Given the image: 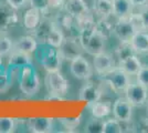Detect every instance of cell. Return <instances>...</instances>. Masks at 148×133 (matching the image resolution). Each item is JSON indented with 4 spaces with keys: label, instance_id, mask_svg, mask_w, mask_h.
<instances>
[{
    "label": "cell",
    "instance_id": "1",
    "mask_svg": "<svg viewBox=\"0 0 148 133\" xmlns=\"http://www.w3.org/2000/svg\"><path fill=\"white\" fill-rule=\"evenodd\" d=\"M19 87L21 92L27 96L37 95L41 89V79L36 68L29 64L20 69Z\"/></svg>",
    "mask_w": 148,
    "mask_h": 133
},
{
    "label": "cell",
    "instance_id": "2",
    "mask_svg": "<svg viewBox=\"0 0 148 133\" xmlns=\"http://www.w3.org/2000/svg\"><path fill=\"white\" fill-rule=\"evenodd\" d=\"M79 39L83 47L84 52L87 54L95 56L105 51V40L94 30V27L91 29H85L79 32Z\"/></svg>",
    "mask_w": 148,
    "mask_h": 133
},
{
    "label": "cell",
    "instance_id": "3",
    "mask_svg": "<svg viewBox=\"0 0 148 133\" xmlns=\"http://www.w3.org/2000/svg\"><path fill=\"white\" fill-rule=\"evenodd\" d=\"M103 79H104L105 83L107 84V87H110L112 91L117 94L125 93L127 87L132 82L130 74H127L119 67L114 68L111 72H108L106 76H103Z\"/></svg>",
    "mask_w": 148,
    "mask_h": 133
},
{
    "label": "cell",
    "instance_id": "4",
    "mask_svg": "<svg viewBox=\"0 0 148 133\" xmlns=\"http://www.w3.org/2000/svg\"><path fill=\"white\" fill-rule=\"evenodd\" d=\"M45 85L49 94L64 98L69 93V80L62 74L60 70L48 72L45 76Z\"/></svg>",
    "mask_w": 148,
    "mask_h": 133
},
{
    "label": "cell",
    "instance_id": "5",
    "mask_svg": "<svg viewBox=\"0 0 148 133\" xmlns=\"http://www.w3.org/2000/svg\"><path fill=\"white\" fill-rule=\"evenodd\" d=\"M36 53H37L38 60H39L40 64L43 67L47 72L58 71L61 69L62 57L59 49L48 45V48H45V49L37 50Z\"/></svg>",
    "mask_w": 148,
    "mask_h": 133
},
{
    "label": "cell",
    "instance_id": "6",
    "mask_svg": "<svg viewBox=\"0 0 148 133\" xmlns=\"http://www.w3.org/2000/svg\"><path fill=\"white\" fill-rule=\"evenodd\" d=\"M107 84L105 83L104 79L102 82L97 81H87L79 92V99L81 101L87 102L88 104L94 103L102 99L105 92V87Z\"/></svg>",
    "mask_w": 148,
    "mask_h": 133
},
{
    "label": "cell",
    "instance_id": "7",
    "mask_svg": "<svg viewBox=\"0 0 148 133\" xmlns=\"http://www.w3.org/2000/svg\"><path fill=\"white\" fill-rule=\"evenodd\" d=\"M17 11L6 0H0V33H5L18 25L20 19Z\"/></svg>",
    "mask_w": 148,
    "mask_h": 133
},
{
    "label": "cell",
    "instance_id": "8",
    "mask_svg": "<svg viewBox=\"0 0 148 133\" xmlns=\"http://www.w3.org/2000/svg\"><path fill=\"white\" fill-rule=\"evenodd\" d=\"M125 96L136 108L144 107L148 100V88L142 83L130 82L125 91Z\"/></svg>",
    "mask_w": 148,
    "mask_h": 133
},
{
    "label": "cell",
    "instance_id": "9",
    "mask_svg": "<svg viewBox=\"0 0 148 133\" xmlns=\"http://www.w3.org/2000/svg\"><path fill=\"white\" fill-rule=\"evenodd\" d=\"M60 54L62 57V60H73L80 54H83V47L80 42L79 36H69L65 37L61 47L59 48Z\"/></svg>",
    "mask_w": 148,
    "mask_h": 133
},
{
    "label": "cell",
    "instance_id": "10",
    "mask_svg": "<svg viewBox=\"0 0 148 133\" xmlns=\"http://www.w3.org/2000/svg\"><path fill=\"white\" fill-rule=\"evenodd\" d=\"M70 72L75 79L90 80L92 78L93 69L86 58L83 57V54H80L76 58H74L73 60H71Z\"/></svg>",
    "mask_w": 148,
    "mask_h": 133
},
{
    "label": "cell",
    "instance_id": "11",
    "mask_svg": "<svg viewBox=\"0 0 148 133\" xmlns=\"http://www.w3.org/2000/svg\"><path fill=\"white\" fill-rule=\"evenodd\" d=\"M133 109L134 105L126 99V96H119L113 103L112 113L118 121L123 123H130L133 116Z\"/></svg>",
    "mask_w": 148,
    "mask_h": 133
},
{
    "label": "cell",
    "instance_id": "12",
    "mask_svg": "<svg viewBox=\"0 0 148 133\" xmlns=\"http://www.w3.org/2000/svg\"><path fill=\"white\" fill-rule=\"evenodd\" d=\"M56 25L60 28L64 36H79V29L76 27V22L73 17H71L68 12H65L63 9L59 10V12L53 17Z\"/></svg>",
    "mask_w": 148,
    "mask_h": 133
},
{
    "label": "cell",
    "instance_id": "13",
    "mask_svg": "<svg viewBox=\"0 0 148 133\" xmlns=\"http://www.w3.org/2000/svg\"><path fill=\"white\" fill-rule=\"evenodd\" d=\"M93 67L95 72L99 74V76H106L108 72H111L114 68H116L117 65L115 63V59L114 57L107 53V52H101L99 54L93 56Z\"/></svg>",
    "mask_w": 148,
    "mask_h": 133
},
{
    "label": "cell",
    "instance_id": "14",
    "mask_svg": "<svg viewBox=\"0 0 148 133\" xmlns=\"http://www.w3.org/2000/svg\"><path fill=\"white\" fill-rule=\"evenodd\" d=\"M136 33L135 28L130 23V18L117 19L113 25V34L119 41H130L133 36Z\"/></svg>",
    "mask_w": 148,
    "mask_h": 133
},
{
    "label": "cell",
    "instance_id": "15",
    "mask_svg": "<svg viewBox=\"0 0 148 133\" xmlns=\"http://www.w3.org/2000/svg\"><path fill=\"white\" fill-rule=\"evenodd\" d=\"M27 127L32 133H50L53 132L54 119L47 116L31 118L27 122Z\"/></svg>",
    "mask_w": 148,
    "mask_h": 133
},
{
    "label": "cell",
    "instance_id": "16",
    "mask_svg": "<svg viewBox=\"0 0 148 133\" xmlns=\"http://www.w3.org/2000/svg\"><path fill=\"white\" fill-rule=\"evenodd\" d=\"M63 10L68 12L75 20L80 19L83 16L91 12L90 7L84 0H65Z\"/></svg>",
    "mask_w": 148,
    "mask_h": 133
},
{
    "label": "cell",
    "instance_id": "17",
    "mask_svg": "<svg viewBox=\"0 0 148 133\" xmlns=\"http://www.w3.org/2000/svg\"><path fill=\"white\" fill-rule=\"evenodd\" d=\"M29 64H32L31 54L18 50H12V52L8 56V70H20Z\"/></svg>",
    "mask_w": 148,
    "mask_h": 133
},
{
    "label": "cell",
    "instance_id": "18",
    "mask_svg": "<svg viewBox=\"0 0 148 133\" xmlns=\"http://www.w3.org/2000/svg\"><path fill=\"white\" fill-rule=\"evenodd\" d=\"M53 25H54L53 17H43L39 25L32 31V36L37 39V41L40 44H45L47 38L52 30Z\"/></svg>",
    "mask_w": 148,
    "mask_h": 133
},
{
    "label": "cell",
    "instance_id": "19",
    "mask_svg": "<svg viewBox=\"0 0 148 133\" xmlns=\"http://www.w3.org/2000/svg\"><path fill=\"white\" fill-rule=\"evenodd\" d=\"M38 44L39 42L32 34L21 36L16 40V42L13 44V50L21 51V52H25V53L32 56L38 50Z\"/></svg>",
    "mask_w": 148,
    "mask_h": 133
},
{
    "label": "cell",
    "instance_id": "20",
    "mask_svg": "<svg viewBox=\"0 0 148 133\" xmlns=\"http://www.w3.org/2000/svg\"><path fill=\"white\" fill-rule=\"evenodd\" d=\"M142 61H140L139 58L137 57V53L128 56V57L123 59V60H119L117 63V67H119L122 70H124L130 76H136L137 72L139 71V69L142 68Z\"/></svg>",
    "mask_w": 148,
    "mask_h": 133
},
{
    "label": "cell",
    "instance_id": "21",
    "mask_svg": "<svg viewBox=\"0 0 148 133\" xmlns=\"http://www.w3.org/2000/svg\"><path fill=\"white\" fill-rule=\"evenodd\" d=\"M134 12L132 0H113V16L116 19L128 18Z\"/></svg>",
    "mask_w": 148,
    "mask_h": 133
},
{
    "label": "cell",
    "instance_id": "22",
    "mask_svg": "<svg viewBox=\"0 0 148 133\" xmlns=\"http://www.w3.org/2000/svg\"><path fill=\"white\" fill-rule=\"evenodd\" d=\"M42 18L43 17H42V14L39 10H37L36 8L30 7L23 14L22 25H23L25 30H28L29 32H32L39 25V23L41 22Z\"/></svg>",
    "mask_w": 148,
    "mask_h": 133
},
{
    "label": "cell",
    "instance_id": "23",
    "mask_svg": "<svg viewBox=\"0 0 148 133\" xmlns=\"http://www.w3.org/2000/svg\"><path fill=\"white\" fill-rule=\"evenodd\" d=\"M91 109V113L94 118H99V119H105L112 113V109H113V103L110 100H99V101L94 102L90 104Z\"/></svg>",
    "mask_w": 148,
    "mask_h": 133
},
{
    "label": "cell",
    "instance_id": "24",
    "mask_svg": "<svg viewBox=\"0 0 148 133\" xmlns=\"http://www.w3.org/2000/svg\"><path fill=\"white\" fill-rule=\"evenodd\" d=\"M92 10L99 18L113 16V0H93Z\"/></svg>",
    "mask_w": 148,
    "mask_h": 133
},
{
    "label": "cell",
    "instance_id": "25",
    "mask_svg": "<svg viewBox=\"0 0 148 133\" xmlns=\"http://www.w3.org/2000/svg\"><path fill=\"white\" fill-rule=\"evenodd\" d=\"M130 43L137 54L148 53V32L137 31L130 39Z\"/></svg>",
    "mask_w": 148,
    "mask_h": 133
},
{
    "label": "cell",
    "instance_id": "26",
    "mask_svg": "<svg viewBox=\"0 0 148 133\" xmlns=\"http://www.w3.org/2000/svg\"><path fill=\"white\" fill-rule=\"evenodd\" d=\"M113 25L114 23H112L108 18H99L95 21L94 30L104 39H108L113 34Z\"/></svg>",
    "mask_w": 148,
    "mask_h": 133
},
{
    "label": "cell",
    "instance_id": "27",
    "mask_svg": "<svg viewBox=\"0 0 148 133\" xmlns=\"http://www.w3.org/2000/svg\"><path fill=\"white\" fill-rule=\"evenodd\" d=\"M64 38H65L64 33L60 30V28H59V27L56 25V22H54V25H53L51 32L49 33V36H48V38H47V41H45V44H44V45H50V47H53V48L59 49V48L61 47V44H62V42H63Z\"/></svg>",
    "mask_w": 148,
    "mask_h": 133
},
{
    "label": "cell",
    "instance_id": "28",
    "mask_svg": "<svg viewBox=\"0 0 148 133\" xmlns=\"http://www.w3.org/2000/svg\"><path fill=\"white\" fill-rule=\"evenodd\" d=\"M135 53L136 52L132 43H130V41H121L119 44L116 47V49H115V57L117 59V61L123 60L128 56L135 54Z\"/></svg>",
    "mask_w": 148,
    "mask_h": 133
},
{
    "label": "cell",
    "instance_id": "29",
    "mask_svg": "<svg viewBox=\"0 0 148 133\" xmlns=\"http://www.w3.org/2000/svg\"><path fill=\"white\" fill-rule=\"evenodd\" d=\"M124 124L125 123L118 121L115 118L104 120L103 133H122L124 132Z\"/></svg>",
    "mask_w": 148,
    "mask_h": 133
},
{
    "label": "cell",
    "instance_id": "30",
    "mask_svg": "<svg viewBox=\"0 0 148 133\" xmlns=\"http://www.w3.org/2000/svg\"><path fill=\"white\" fill-rule=\"evenodd\" d=\"M14 42L6 33H0V57L9 56L13 50Z\"/></svg>",
    "mask_w": 148,
    "mask_h": 133
},
{
    "label": "cell",
    "instance_id": "31",
    "mask_svg": "<svg viewBox=\"0 0 148 133\" xmlns=\"http://www.w3.org/2000/svg\"><path fill=\"white\" fill-rule=\"evenodd\" d=\"M29 5L39 10L42 17H51L52 8L50 6V0H29Z\"/></svg>",
    "mask_w": 148,
    "mask_h": 133
},
{
    "label": "cell",
    "instance_id": "32",
    "mask_svg": "<svg viewBox=\"0 0 148 133\" xmlns=\"http://www.w3.org/2000/svg\"><path fill=\"white\" fill-rule=\"evenodd\" d=\"M17 129V120L11 116H0V133H13Z\"/></svg>",
    "mask_w": 148,
    "mask_h": 133
},
{
    "label": "cell",
    "instance_id": "33",
    "mask_svg": "<svg viewBox=\"0 0 148 133\" xmlns=\"http://www.w3.org/2000/svg\"><path fill=\"white\" fill-rule=\"evenodd\" d=\"M11 76L8 69H0V94L6 93L7 91H9V89L11 87Z\"/></svg>",
    "mask_w": 148,
    "mask_h": 133
},
{
    "label": "cell",
    "instance_id": "34",
    "mask_svg": "<svg viewBox=\"0 0 148 133\" xmlns=\"http://www.w3.org/2000/svg\"><path fill=\"white\" fill-rule=\"evenodd\" d=\"M103 127H104V119L94 118L86 123L84 127V132L87 133H103Z\"/></svg>",
    "mask_w": 148,
    "mask_h": 133
},
{
    "label": "cell",
    "instance_id": "35",
    "mask_svg": "<svg viewBox=\"0 0 148 133\" xmlns=\"http://www.w3.org/2000/svg\"><path fill=\"white\" fill-rule=\"evenodd\" d=\"M128 18H130V23H132L133 27L135 28L136 32L137 31H147L146 28H145V25H144V20H143V18H142L140 12H133Z\"/></svg>",
    "mask_w": 148,
    "mask_h": 133
},
{
    "label": "cell",
    "instance_id": "36",
    "mask_svg": "<svg viewBox=\"0 0 148 133\" xmlns=\"http://www.w3.org/2000/svg\"><path fill=\"white\" fill-rule=\"evenodd\" d=\"M59 122L63 127L68 130H73L80 125L81 123V115L77 118H61L59 119Z\"/></svg>",
    "mask_w": 148,
    "mask_h": 133
},
{
    "label": "cell",
    "instance_id": "37",
    "mask_svg": "<svg viewBox=\"0 0 148 133\" xmlns=\"http://www.w3.org/2000/svg\"><path fill=\"white\" fill-rule=\"evenodd\" d=\"M136 81L142 83L144 85H146L148 88V65L147 64H143L142 68L136 74Z\"/></svg>",
    "mask_w": 148,
    "mask_h": 133
},
{
    "label": "cell",
    "instance_id": "38",
    "mask_svg": "<svg viewBox=\"0 0 148 133\" xmlns=\"http://www.w3.org/2000/svg\"><path fill=\"white\" fill-rule=\"evenodd\" d=\"M6 1L11 7H13L14 9H17V10L22 9L27 5H29V0H6Z\"/></svg>",
    "mask_w": 148,
    "mask_h": 133
},
{
    "label": "cell",
    "instance_id": "39",
    "mask_svg": "<svg viewBox=\"0 0 148 133\" xmlns=\"http://www.w3.org/2000/svg\"><path fill=\"white\" fill-rule=\"evenodd\" d=\"M64 3H65V0H50V6L56 10H62L63 7H64Z\"/></svg>",
    "mask_w": 148,
    "mask_h": 133
},
{
    "label": "cell",
    "instance_id": "40",
    "mask_svg": "<svg viewBox=\"0 0 148 133\" xmlns=\"http://www.w3.org/2000/svg\"><path fill=\"white\" fill-rule=\"evenodd\" d=\"M140 14H142V18L144 20V25H145V28L148 31V5L144 6L140 8Z\"/></svg>",
    "mask_w": 148,
    "mask_h": 133
},
{
    "label": "cell",
    "instance_id": "41",
    "mask_svg": "<svg viewBox=\"0 0 148 133\" xmlns=\"http://www.w3.org/2000/svg\"><path fill=\"white\" fill-rule=\"evenodd\" d=\"M132 3L134 8H142V7L148 5V0H132Z\"/></svg>",
    "mask_w": 148,
    "mask_h": 133
},
{
    "label": "cell",
    "instance_id": "42",
    "mask_svg": "<svg viewBox=\"0 0 148 133\" xmlns=\"http://www.w3.org/2000/svg\"><path fill=\"white\" fill-rule=\"evenodd\" d=\"M3 68V63H2V57H0V69Z\"/></svg>",
    "mask_w": 148,
    "mask_h": 133
},
{
    "label": "cell",
    "instance_id": "43",
    "mask_svg": "<svg viewBox=\"0 0 148 133\" xmlns=\"http://www.w3.org/2000/svg\"><path fill=\"white\" fill-rule=\"evenodd\" d=\"M147 115H148V102H147Z\"/></svg>",
    "mask_w": 148,
    "mask_h": 133
}]
</instances>
